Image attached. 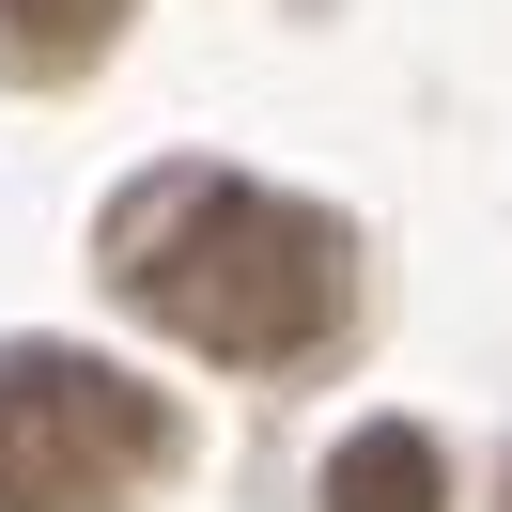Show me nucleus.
I'll use <instances>...</instances> for the list:
<instances>
[{
    "mask_svg": "<svg viewBox=\"0 0 512 512\" xmlns=\"http://www.w3.org/2000/svg\"><path fill=\"white\" fill-rule=\"evenodd\" d=\"M109 280H125V311H156L171 342L233 357V373H280V357H311L326 311H342V218L202 171V187H171V202H125V264H109Z\"/></svg>",
    "mask_w": 512,
    "mask_h": 512,
    "instance_id": "f257e3e1",
    "label": "nucleus"
},
{
    "mask_svg": "<svg viewBox=\"0 0 512 512\" xmlns=\"http://www.w3.org/2000/svg\"><path fill=\"white\" fill-rule=\"evenodd\" d=\"M171 450L187 435H171V404L140 373L63 357V342L0 357V512H109V497H140Z\"/></svg>",
    "mask_w": 512,
    "mask_h": 512,
    "instance_id": "f03ea898",
    "label": "nucleus"
},
{
    "mask_svg": "<svg viewBox=\"0 0 512 512\" xmlns=\"http://www.w3.org/2000/svg\"><path fill=\"white\" fill-rule=\"evenodd\" d=\"M326 512H450L435 435H404V419H357V435L326 450Z\"/></svg>",
    "mask_w": 512,
    "mask_h": 512,
    "instance_id": "7ed1b4c3",
    "label": "nucleus"
},
{
    "mask_svg": "<svg viewBox=\"0 0 512 512\" xmlns=\"http://www.w3.org/2000/svg\"><path fill=\"white\" fill-rule=\"evenodd\" d=\"M109 32H125V0H0V78L63 94V78L109 63Z\"/></svg>",
    "mask_w": 512,
    "mask_h": 512,
    "instance_id": "20e7f679",
    "label": "nucleus"
}]
</instances>
